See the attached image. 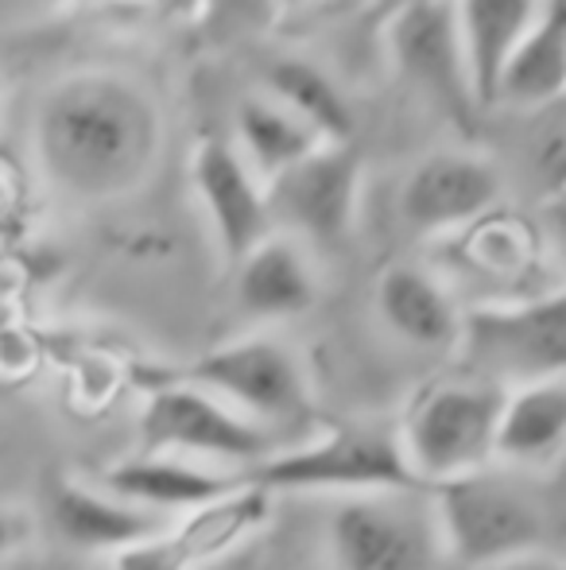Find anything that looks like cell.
Listing matches in <instances>:
<instances>
[{"mask_svg":"<svg viewBox=\"0 0 566 570\" xmlns=\"http://www.w3.org/2000/svg\"><path fill=\"white\" fill-rule=\"evenodd\" d=\"M202 16L214 28L234 31V28H245V23L260 20V16L276 20V8H272V0H202Z\"/></svg>","mask_w":566,"mask_h":570,"instance_id":"484cf974","label":"cell"},{"mask_svg":"<svg viewBox=\"0 0 566 570\" xmlns=\"http://www.w3.org/2000/svg\"><path fill=\"white\" fill-rule=\"evenodd\" d=\"M20 540H23V520L16 512L0 509V556H8Z\"/></svg>","mask_w":566,"mask_h":570,"instance_id":"f1b7e54d","label":"cell"},{"mask_svg":"<svg viewBox=\"0 0 566 570\" xmlns=\"http://www.w3.org/2000/svg\"><path fill=\"white\" fill-rule=\"evenodd\" d=\"M229 140H234V148L241 151V159L252 167V175L265 187L276 175H284L287 167L307 159L315 148H322V140L291 109H284L276 98H268L265 90H252L237 101L234 136Z\"/></svg>","mask_w":566,"mask_h":570,"instance_id":"44dd1931","label":"cell"},{"mask_svg":"<svg viewBox=\"0 0 566 570\" xmlns=\"http://www.w3.org/2000/svg\"><path fill=\"white\" fill-rule=\"evenodd\" d=\"M338 570H443L446 548L427 489L349 493L330 512Z\"/></svg>","mask_w":566,"mask_h":570,"instance_id":"52a82bcc","label":"cell"},{"mask_svg":"<svg viewBox=\"0 0 566 570\" xmlns=\"http://www.w3.org/2000/svg\"><path fill=\"white\" fill-rule=\"evenodd\" d=\"M182 381L226 400L234 412L276 431L287 443L315 423L307 368L299 353L272 334H249V338L218 345L206 357H198Z\"/></svg>","mask_w":566,"mask_h":570,"instance_id":"8992f818","label":"cell"},{"mask_svg":"<svg viewBox=\"0 0 566 570\" xmlns=\"http://www.w3.org/2000/svg\"><path fill=\"white\" fill-rule=\"evenodd\" d=\"M249 485L268 493H380V489H424L408 470L400 431L380 423H341L326 435L302 439L299 446L272 454L268 462L245 470Z\"/></svg>","mask_w":566,"mask_h":570,"instance_id":"5b68a950","label":"cell"},{"mask_svg":"<svg viewBox=\"0 0 566 570\" xmlns=\"http://www.w3.org/2000/svg\"><path fill=\"white\" fill-rule=\"evenodd\" d=\"M113 570H198L187 556L182 540L175 535V524L156 540H143L137 548H125L113 556Z\"/></svg>","mask_w":566,"mask_h":570,"instance_id":"d4e9b609","label":"cell"},{"mask_svg":"<svg viewBox=\"0 0 566 570\" xmlns=\"http://www.w3.org/2000/svg\"><path fill=\"white\" fill-rule=\"evenodd\" d=\"M4 198H8V183H4V175H0V206H4Z\"/></svg>","mask_w":566,"mask_h":570,"instance_id":"1f68e13d","label":"cell"},{"mask_svg":"<svg viewBox=\"0 0 566 570\" xmlns=\"http://www.w3.org/2000/svg\"><path fill=\"white\" fill-rule=\"evenodd\" d=\"M500 407L505 389L466 373L419 392L400 428L404 458L419 485L435 489L497 462Z\"/></svg>","mask_w":566,"mask_h":570,"instance_id":"3957f363","label":"cell"},{"mask_svg":"<svg viewBox=\"0 0 566 570\" xmlns=\"http://www.w3.org/2000/svg\"><path fill=\"white\" fill-rule=\"evenodd\" d=\"M245 485V470L226 473L175 454H137L101 470V489L159 517L195 512Z\"/></svg>","mask_w":566,"mask_h":570,"instance_id":"4fadbf2b","label":"cell"},{"mask_svg":"<svg viewBox=\"0 0 566 570\" xmlns=\"http://www.w3.org/2000/svg\"><path fill=\"white\" fill-rule=\"evenodd\" d=\"M539 237H544L547 253L555 256L559 272L566 276V190L544 198V210H539Z\"/></svg>","mask_w":566,"mask_h":570,"instance_id":"4316f807","label":"cell"},{"mask_svg":"<svg viewBox=\"0 0 566 570\" xmlns=\"http://www.w3.org/2000/svg\"><path fill=\"white\" fill-rule=\"evenodd\" d=\"M377 315L400 342L419 350H458L461 307L424 264H388L377 276Z\"/></svg>","mask_w":566,"mask_h":570,"instance_id":"9a60e30c","label":"cell"},{"mask_svg":"<svg viewBox=\"0 0 566 570\" xmlns=\"http://www.w3.org/2000/svg\"><path fill=\"white\" fill-rule=\"evenodd\" d=\"M493 570H566V563H559V559H552V556H544V551H536V556L513 559V563L493 567Z\"/></svg>","mask_w":566,"mask_h":570,"instance_id":"f546056e","label":"cell"},{"mask_svg":"<svg viewBox=\"0 0 566 570\" xmlns=\"http://www.w3.org/2000/svg\"><path fill=\"white\" fill-rule=\"evenodd\" d=\"M365 164L357 144H322L307 159L268 183V210L276 233L302 245L338 248L354 233Z\"/></svg>","mask_w":566,"mask_h":570,"instance_id":"9c48e42d","label":"cell"},{"mask_svg":"<svg viewBox=\"0 0 566 570\" xmlns=\"http://www.w3.org/2000/svg\"><path fill=\"white\" fill-rule=\"evenodd\" d=\"M163 109L125 70H70L31 109V159L59 195L113 203L156 175L163 156Z\"/></svg>","mask_w":566,"mask_h":570,"instance_id":"6da1fadb","label":"cell"},{"mask_svg":"<svg viewBox=\"0 0 566 570\" xmlns=\"http://www.w3.org/2000/svg\"><path fill=\"white\" fill-rule=\"evenodd\" d=\"M385 51L393 70L419 90L430 106H438L458 128H469L481 109L469 82L466 51H461L454 0H419L380 23Z\"/></svg>","mask_w":566,"mask_h":570,"instance_id":"30bf717a","label":"cell"},{"mask_svg":"<svg viewBox=\"0 0 566 570\" xmlns=\"http://www.w3.org/2000/svg\"><path fill=\"white\" fill-rule=\"evenodd\" d=\"M260 90L276 98L284 109H291L322 144H354L357 136V109L349 94L338 86V78L315 59L302 55H276L265 67Z\"/></svg>","mask_w":566,"mask_h":570,"instance_id":"ffe728a7","label":"cell"},{"mask_svg":"<svg viewBox=\"0 0 566 570\" xmlns=\"http://www.w3.org/2000/svg\"><path fill=\"white\" fill-rule=\"evenodd\" d=\"M287 446L291 443L276 431L245 420L226 400L187 381L159 384L140 412V454L218 458L237 470H252Z\"/></svg>","mask_w":566,"mask_h":570,"instance_id":"ba28073f","label":"cell"},{"mask_svg":"<svg viewBox=\"0 0 566 570\" xmlns=\"http://www.w3.org/2000/svg\"><path fill=\"white\" fill-rule=\"evenodd\" d=\"M268 517H272V493L245 481L241 489H234L221 501L187 512V520L175 524V535L182 540L187 556L195 559V567H206L226 556L229 548H237L249 532L265 528Z\"/></svg>","mask_w":566,"mask_h":570,"instance_id":"603a6c76","label":"cell"},{"mask_svg":"<svg viewBox=\"0 0 566 570\" xmlns=\"http://www.w3.org/2000/svg\"><path fill=\"white\" fill-rule=\"evenodd\" d=\"M446 559L469 570H493L536 556L547 540V509L516 470L493 465L427 489Z\"/></svg>","mask_w":566,"mask_h":570,"instance_id":"7a4b0ae2","label":"cell"},{"mask_svg":"<svg viewBox=\"0 0 566 570\" xmlns=\"http://www.w3.org/2000/svg\"><path fill=\"white\" fill-rule=\"evenodd\" d=\"M237 307L260 323L307 315L318 303V276L307 256V245L287 233L265 237L249 256L234 264Z\"/></svg>","mask_w":566,"mask_h":570,"instance_id":"5bb4252c","label":"cell"},{"mask_svg":"<svg viewBox=\"0 0 566 570\" xmlns=\"http://www.w3.org/2000/svg\"><path fill=\"white\" fill-rule=\"evenodd\" d=\"M566 101V0H547L536 28L513 51L493 109H539Z\"/></svg>","mask_w":566,"mask_h":570,"instance_id":"d6986e66","label":"cell"},{"mask_svg":"<svg viewBox=\"0 0 566 570\" xmlns=\"http://www.w3.org/2000/svg\"><path fill=\"white\" fill-rule=\"evenodd\" d=\"M544 8L547 0H454V20H458L461 51H466L469 82L481 114L493 109L508 59L536 28Z\"/></svg>","mask_w":566,"mask_h":570,"instance_id":"e0dca14e","label":"cell"},{"mask_svg":"<svg viewBox=\"0 0 566 570\" xmlns=\"http://www.w3.org/2000/svg\"><path fill=\"white\" fill-rule=\"evenodd\" d=\"M566 454V376L505 392L497 428V462L508 470H547Z\"/></svg>","mask_w":566,"mask_h":570,"instance_id":"ac0fdd59","label":"cell"},{"mask_svg":"<svg viewBox=\"0 0 566 570\" xmlns=\"http://www.w3.org/2000/svg\"><path fill=\"white\" fill-rule=\"evenodd\" d=\"M450 237H454V253L461 256V264L474 276L500 279V284H528V276L544 261V248H547L532 222L505 210L485 214L481 222L450 233Z\"/></svg>","mask_w":566,"mask_h":570,"instance_id":"7402d4cb","label":"cell"},{"mask_svg":"<svg viewBox=\"0 0 566 570\" xmlns=\"http://www.w3.org/2000/svg\"><path fill=\"white\" fill-rule=\"evenodd\" d=\"M190 187L202 206L221 256L237 264L265 237H272V210H268L265 183L252 175L229 136H202L190 156Z\"/></svg>","mask_w":566,"mask_h":570,"instance_id":"7c38bea8","label":"cell"},{"mask_svg":"<svg viewBox=\"0 0 566 570\" xmlns=\"http://www.w3.org/2000/svg\"><path fill=\"white\" fill-rule=\"evenodd\" d=\"M466 376L497 389L566 376V287L461 311L458 350Z\"/></svg>","mask_w":566,"mask_h":570,"instance_id":"277c9868","label":"cell"},{"mask_svg":"<svg viewBox=\"0 0 566 570\" xmlns=\"http://www.w3.org/2000/svg\"><path fill=\"white\" fill-rule=\"evenodd\" d=\"M408 4H419V0H369V20L373 23H385L393 12H400V8Z\"/></svg>","mask_w":566,"mask_h":570,"instance_id":"4dcf8cb0","label":"cell"},{"mask_svg":"<svg viewBox=\"0 0 566 570\" xmlns=\"http://www.w3.org/2000/svg\"><path fill=\"white\" fill-rule=\"evenodd\" d=\"M341 4H349V0H272L276 16H318Z\"/></svg>","mask_w":566,"mask_h":570,"instance_id":"83f0119b","label":"cell"},{"mask_svg":"<svg viewBox=\"0 0 566 570\" xmlns=\"http://www.w3.org/2000/svg\"><path fill=\"white\" fill-rule=\"evenodd\" d=\"M54 532L82 551H125L143 540H156L171 528V517H159L140 504H129L106 489H90L82 481H59L51 489Z\"/></svg>","mask_w":566,"mask_h":570,"instance_id":"2e32d148","label":"cell"},{"mask_svg":"<svg viewBox=\"0 0 566 570\" xmlns=\"http://www.w3.org/2000/svg\"><path fill=\"white\" fill-rule=\"evenodd\" d=\"M0 101H4V75H0Z\"/></svg>","mask_w":566,"mask_h":570,"instance_id":"d6a6232c","label":"cell"},{"mask_svg":"<svg viewBox=\"0 0 566 570\" xmlns=\"http://www.w3.org/2000/svg\"><path fill=\"white\" fill-rule=\"evenodd\" d=\"M505 175L477 151H430L400 187V218L419 237H450L500 210Z\"/></svg>","mask_w":566,"mask_h":570,"instance_id":"8fae6325","label":"cell"},{"mask_svg":"<svg viewBox=\"0 0 566 570\" xmlns=\"http://www.w3.org/2000/svg\"><path fill=\"white\" fill-rule=\"evenodd\" d=\"M532 175H536L539 198L566 190V114H555L532 140Z\"/></svg>","mask_w":566,"mask_h":570,"instance_id":"cb8c5ba5","label":"cell"}]
</instances>
